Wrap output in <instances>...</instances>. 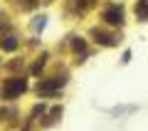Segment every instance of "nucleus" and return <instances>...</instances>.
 I'll list each match as a JSON object with an SVG mask.
<instances>
[{"instance_id":"423d86ee","label":"nucleus","mask_w":148,"mask_h":131,"mask_svg":"<svg viewBox=\"0 0 148 131\" xmlns=\"http://www.w3.org/2000/svg\"><path fill=\"white\" fill-rule=\"evenodd\" d=\"M99 42H101V45H114V40L106 37V35H99Z\"/></svg>"},{"instance_id":"0eeeda50","label":"nucleus","mask_w":148,"mask_h":131,"mask_svg":"<svg viewBox=\"0 0 148 131\" xmlns=\"http://www.w3.org/2000/svg\"><path fill=\"white\" fill-rule=\"evenodd\" d=\"M42 27H45V17H37L35 20V30H42Z\"/></svg>"},{"instance_id":"f03ea898","label":"nucleus","mask_w":148,"mask_h":131,"mask_svg":"<svg viewBox=\"0 0 148 131\" xmlns=\"http://www.w3.org/2000/svg\"><path fill=\"white\" fill-rule=\"evenodd\" d=\"M67 84V79L64 77H54V79H49V82H42L40 87H37V92L40 94H54V92H59Z\"/></svg>"},{"instance_id":"f257e3e1","label":"nucleus","mask_w":148,"mask_h":131,"mask_svg":"<svg viewBox=\"0 0 148 131\" xmlns=\"http://www.w3.org/2000/svg\"><path fill=\"white\" fill-rule=\"evenodd\" d=\"M27 89V82L25 79H8L5 82V87H3V97H5V99H15V97H20L22 92Z\"/></svg>"},{"instance_id":"39448f33","label":"nucleus","mask_w":148,"mask_h":131,"mask_svg":"<svg viewBox=\"0 0 148 131\" xmlns=\"http://www.w3.org/2000/svg\"><path fill=\"white\" fill-rule=\"evenodd\" d=\"M84 47H86L84 40H74V50H77V52H79V50H84Z\"/></svg>"},{"instance_id":"20e7f679","label":"nucleus","mask_w":148,"mask_h":131,"mask_svg":"<svg viewBox=\"0 0 148 131\" xmlns=\"http://www.w3.org/2000/svg\"><path fill=\"white\" fill-rule=\"evenodd\" d=\"M0 47L8 50V52H12V50H17V40L15 37H3V40H0Z\"/></svg>"},{"instance_id":"7ed1b4c3","label":"nucleus","mask_w":148,"mask_h":131,"mask_svg":"<svg viewBox=\"0 0 148 131\" xmlns=\"http://www.w3.org/2000/svg\"><path fill=\"white\" fill-rule=\"evenodd\" d=\"M104 20L109 22V25H121V22H123V12H121V8H109V10L104 12Z\"/></svg>"}]
</instances>
